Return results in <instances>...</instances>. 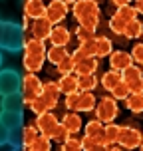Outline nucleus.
I'll list each match as a JSON object with an SVG mask.
<instances>
[{"label": "nucleus", "mask_w": 143, "mask_h": 151, "mask_svg": "<svg viewBox=\"0 0 143 151\" xmlns=\"http://www.w3.org/2000/svg\"><path fill=\"white\" fill-rule=\"evenodd\" d=\"M86 135L93 137L98 143H103V123L99 119H91L86 123Z\"/></svg>", "instance_id": "393cba45"}, {"label": "nucleus", "mask_w": 143, "mask_h": 151, "mask_svg": "<svg viewBox=\"0 0 143 151\" xmlns=\"http://www.w3.org/2000/svg\"><path fill=\"white\" fill-rule=\"evenodd\" d=\"M58 86H60V91L64 93V96L80 91V88H78V76H74V74L62 76V78H60V82H58Z\"/></svg>", "instance_id": "412c9836"}, {"label": "nucleus", "mask_w": 143, "mask_h": 151, "mask_svg": "<svg viewBox=\"0 0 143 151\" xmlns=\"http://www.w3.org/2000/svg\"><path fill=\"white\" fill-rule=\"evenodd\" d=\"M44 62H46V56H28V54H24L22 64L28 74H36L44 68Z\"/></svg>", "instance_id": "4be33fe9"}, {"label": "nucleus", "mask_w": 143, "mask_h": 151, "mask_svg": "<svg viewBox=\"0 0 143 151\" xmlns=\"http://www.w3.org/2000/svg\"><path fill=\"white\" fill-rule=\"evenodd\" d=\"M2 62H4V58H2V52H0V66H2Z\"/></svg>", "instance_id": "603ef678"}, {"label": "nucleus", "mask_w": 143, "mask_h": 151, "mask_svg": "<svg viewBox=\"0 0 143 151\" xmlns=\"http://www.w3.org/2000/svg\"><path fill=\"white\" fill-rule=\"evenodd\" d=\"M75 36L80 42H86V40H91V38H96V30H90V28H83L80 26L78 30H75Z\"/></svg>", "instance_id": "a19ab883"}, {"label": "nucleus", "mask_w": 143, "mask_h": 151, "mask_svg": "<svg viewBox=\"0 0 143 151\" xmlns=\"http://www.w3.org/2000/svg\"><path fill=\"white\" fill-rule=\"evenodd\" d=\"M62 151H83L82 149V139L70 135L64 143H62Z\"/></svg>", "instance_id": "e433bc0d"}, {"label": "nucleus", "mask_w": 143, "mask_h": 151, "mask_svg": "<svg viewBox=\"0 0 143 151\" xmlns=\"http://www.w3.org/2000/svg\"><path fill=\"white\" fill-rule=\"evenodd\" d=\"M56 70H58V74L60 76H68V74H74V70H75V62L74 58H72V54H70L68 58H64V60L56 66Z\"/></svg>", "instance_id": "2f4dec72"}, {"label": "nucleus", "mask_w": 143, "mask_h": 151, "mask_svg": "<svg viewBox=\"0 0 143 151\" xmlns=\"http://www.w3.org/2000/svg\"><path fill=\"white\" fill-rule=\"evenodd\" d=\"M64 2H66V4H75L78 0H64Z\"/></svg>", "instance_id": "3c124183"}, {"label": "nucleus", "mask_w": 143, "mask_h": 151, "mask_svg": "<svg viewBox=\"0 0 143 151\" xmlns=\"http://www.w3.org/2000/svg\"><path fill=\"white\" fill-rule=\"evenodd\" d=\"M78 50H80L83 56H96V38L86 40V42H80Z\"/></svg>", "instance_id": "4c0bfd02"}, {"label": "nucleus", "mask_w": 143, "mask_h": 151, "mask_svg": "<svg viewBox=\"0 0 143 151\" xmlns=\"http://www.w3.org/2000/svg\"><path fill=\"white\" fill-rule=\"evenodd\" d=\"M113 4H115V6L119 8V6H125V4H129V0H111Z\"/></svg>", "instance_id": "de8ad7c7"}, {"label": "nucleus", "mask_w": 143, "mask_h": 151, "mask_svg": "<svg viewBox=\"0 0 143 151\" xmlns=\"http://www.w3.org/2000/svg\"><path fill=\"white\" fill-rule=\"evenodd\" d=\"M26 44L24 40V26L12 20H0V50L10 54L20 52Z\"/></svg>", "instance_id": "f257e3e1"}, {"label": "nucleus", "mask_w": 143, "mask_h": 151, "mask_svg": "<svg viewBox=\"0 0 143 151\" xmlns=\"http://www.w3.org/2000/svg\"><path fill=\"white\" fill-rule=\"evenodd\" d=\"M74 18L80 26L96 30L99 26V6L96 0H78L74 4Z\"/></svg>", "instance_id": "f03ea898"}, {"label": "nucleus", "mask_w": 143, "mask_h": 151, "mask_svg": "<svg viewBox=\"0 0 143 151\" xmlns=\"http://www.w3.org/2000/svg\"><path fill=\"white\" fill-rule=\"evenodd\" d=\"M6 143H10V129L0 121V147L6 145Z\"/></svg>", "instance_id": "c03bdc74"}, {"label": "nucleus", "mask_w": 143, "mask_h": 151, "mask_svg": "<svg viewBox=\"0 0 143 151\" xmlns=\"http://www.w3.org/2000/svg\"><path fill=\"white\" fill-rule=\"evenodd\" d=\"M78 88H80V91H93L98 88V78H96V74L78 76Z\"/></svg>", "instance_id": "c85d7f7f"}, {"label": "nucleus", "mask_w": 143, "mask_h": 151, "mask_svg": "<svg viewBox=\"0 0 143 151\" xmlns=\"http://www.w3.org/2000/svg\"><path fill=\"white\" fill-rule=\"evenodd\" d=\"M96 106H98V104H96V96H93L91 91H82V93H80V101H78L75 111H80V113L93 111Z\"/></svg>", "instance_id": "6ab92c4d"}, {"label": "nucleus", "mask_w": 143, "mask_h": 151, "mask_svg": "<svg viewBox=\"0 0 143 151\" xmlns=\"http://www.w3.org/2000/svg\"><path fill=\"white\" fill-rule=\"evenodd\" d=\"M42 88H44V83L40 82V78H38L36 74L24 76L22 78V90H20L24 101L28 104V101H32V99H36L38 96L42 93Z\"/></svg>", "instance_id": "423d86ee"}, {"label": "nucleus", "mask_w": 143, "mask_h": 151, "mask_svg": "<svg viewBox=\"0 0 143 151\" xmlns=\"http://www.w3.org/2000/svg\"><path fill=\"white\" fill-rule=\"evenodd\" d=\"M117 143L123 149H137L143 143V133L133 125H121L119 129V137H117Z\"/></svg>", "instance_id": "39448f33"}, {"label": "nucleus", "mask_w": 143, "mask_h": 151, "mask_svg": "<svg viewBox=\"0 0 143 151\" xmlns=\"http://www.w3.org/2000/svg\"><path fill=\"white\" fill-rule=\"evenodd\" d=\"M68 14V4L64 0H52L48 6H46V18L52 26H58V24L64 22V18Z\"/></svg>", "instance_id": "6e6552de"}, {"label": "nucleus", "mask_w": 143, "mask_h": 151, "mask_svg": "<svg viewBox=\"0 0 143 151\" xmlns=\"http://www.w3.org/2000/svg\"><path fill=\"white\" fill-rule=\"evenodd\" d=\"M48 40L52 42V46H66V48H68L70 40H72V34H70V30L66 28V26L58 24V26H54V28H52Z\"/></svg>", "instance_id": "dca6fc26"}, {"label": "nucleus", "mask_w": 143, "mask_h": 151, "mask_svg": "<svg viewBox=\"0 0 143 151\" xmlns=\"http://www.w3.org/2000/svg\"><path fill=\"white\" fill-rule=\"evenodd\" d=\"M58 125H60V119H58L52 111H44L36 117V129L46 137H52V133L56 131Z\"/></svg>", "instance_id": "1a4fd4ad"}, {"label": "nucleus", "mask_w": 143, "mask_h": 151, "mask_svg": "<svg viewBox=\"0 0 143 151\" xmlns=\"http://www.w3.org/2000/svg\"><path fill=\"white\" fill-rule=\"evenodd\" d=\"M125 26H127V22H123V20H121V18H117L115 14L109 18V30H111L113 34L123 36V34H125Z\"/></svg>", "instance_id": "72a5a7b5"}, {"label": "nucleus", "mask_w": 143, "mask_h": 151, "mask_svg": "<svg viewBox=\"0 0 143 151\" xmlns=\"http://www.w3.org/2000/svg\"><path fill=\"white\" fill-rule=\"evenodd\" d=\"M117 113H119V106L117 99L113 98H101L96 106V119H99L101 123H113Z\"/></svg>", "instance_id": "20e7f679"}, {"label": "nucleus", "mask_w": 143, "mask_h": 151, "mask_svg": "<svg viewBox=\"0 0 143 151\" xmlns=\"http://www.w3.org/2000/svg\"><path fill=\"white\" fill-rule=\"evenodd\" d=\"M123 36L131 38V40H135V38L143 36V22L141 20H131V22H127V26H125V34Z\"/></svg>", "instance_id": "c756f323"}, {"label": "nucleus", "mask_w": 143, "mask_h": 151, "mask_svg": "<svg viewBox=\"0 0 143 151\" xmlns=\"http://www.w3.org/2000/svg\"><path fill=\"white\" fill-rule=\"evenodd\" d=\"M93 145H98V141H96L93 137H90V135H83L82 137V149L83 151H90Z\"/></svg>", "instance_id": "a18cd8bd"}, {"label": "nucleus", "mask_w": 143, "mask_h": 151, "mask_svg": "<svg viewBox=\"0 0 143 151\" xmlns=\"http://www.w3.org/2000/svg\"><path fill=\"white\" fill-rule=\"evenodd\" d=\"M68 137H70L68 129L64 127V125H62V121H60V125L56 127V131L52 133V137H50V139H52V141H58V143H64V141H66Z\"/></svg>", "instance_id": "58836bf2"}, {"label": "nucleus", "mask_w": 143, "mask_h": 151, "mask_svg": "<svg viewBox=\"0 0 143 151\" xmlns=\"http://www.w3.org/2000/svg\"><path fill=\"white\" fill-rule=\"evenodd\" d=\"M52 24L48 22V18H40V20H34L32 22V38L36 40H48L50 38V32H52Z\"/></svg>", "instance_id": "f3484780"}, {"label": "nucleus", "mask_w": 143, "mask_h": 151, "mask_svg": "<svg viewBox=\"0 0 143 151\" xmlns=\"http://www.w3.org/2000/svg\"><path fill=\"white\" fill-rule=\"evenodd\" d=\"M60 86L56 82H46L44 88H42V93H40V98H42V101L46 104V107L48 109H52V107L58 106V99H60Z\"/></svg>", "instance_id": "9d476101"}, {"label": "nucleus", "mask_w": 143, "mask_h": 151, "mask_svg": "<svg viewBox=\"0 0 143 151\" xmlns=\"http://www.w3.org/2000/svg\"><path fill=\"white\" fill-rule=\"evenodd\" d=\"M30 149H34V151H50L52 149V139L40 133V135L34 139V143L30 145Z\"/></svg>", "instance_id": "473e14b6"}, {"label": "nucleus", "mask_w": 143, "mask_h": 151, "mask_svg": "<svg viewBox=\"0 0 143 151\" xmlns=\"http://www.w3.org/2000/svg\"><path fill=\"white\" fill-rule=\"evenodd\" d=\"M121 76L131 93H143V72L137 66H129L127 70L121 72Z\"/></svg>", "instance_id": "0eeeda50"}, {"label": "nucleus", "mask_w": 143, "mask_h": 151, "mask_svg": "<svg viewBox=\"0 0 143 151\" xmlns=\"http://www.w3.org/2000/svg\"><path fill=\"white\" fill-rule=\"evenodd\" d=\"M68 56H70V52H68L66 46H52L50 50H46V60L50 62V64H54V66H58Z\"/></svg>", "instance_id": "5701e85b"}, {"label": "nucleus", "mask_w": 143, "mask_h": 151, "mask_svg": "<svg viewBox=\"0 0 143 151\" xmlns=\"http://www.w3.org/2000/svg\"><path fill=\"white\" fill-rule=\"evenodd\" d=\"M28 107H30L32 111L36 113V115H40V113H44V111H50L48 107H46V104L42 101V98L38 96L36 99H32V101H28Z\"/></svg>", "instance_id": "ea45409f"}, {"label": "nucleus", "mask_w": 143, "mask_h": 151, "mask_svg": "<svg viewBox=\"0 0 143 151\" xmlns=\"http://www.w3.org/2000/svg\"><path fill=\"white\" fill-rule=\"evenodd\" d=\"M125 106L131 113H143V93H129Z\"/></svg>", "instance_id": "cd10ccee"}, {"label": "nucleus", "mask_w": 143, "mask_h": 151, "mask_svg": "<svg viewBox=\"0 0 143 151\" xmlns=\"http://www.w3.org/2000/svg\"><path fill=\"white\" fill-rule=\"evenodd\" d=\"M135 8H137V14H143V0H137Z\"/></svg>", "instance_id": "09e8293b"}, {"label": "nucleus", "mask_w": 143, "mask_h": 151, "mask_svg": "<svg viewBox=\"0 0 143 151\" xmlns=\"http://www.w3.org/2000/svg\"><path fill=\"white\" fill-rule=\"evenodd\" d=\"M22 90V76L14 68L0 70V96H10Z\"/></svg>", "instance_id": "7ed1b4c3"}, {"label": "nucleus", "mask_w": 143, "mask_h": 151, "mask_svg": "<svg viewBox=\"0 0 143 151\" xmlns=\"http://www.w3.org/2000/svg\"><path fill=\"white\" fill-rule=\"evenodd\" d=\"M119 129H121V125H117V123H106L103 125V145L106 147H111V145L117 143Z\"/></svg>", "instance_id": "b1692460"}, {"label": "nucleus", "mask_w": 143, "mask_h": 151, "mask_svg": "<svg viewBox=\"0 0 143 151\" xmlns=\"http://www.w3.org/2000/svg\"><path fill=\"white\" fill-rule=\"evenodd\" d=\"M90 151H107V147H106L103 143H98V145H93Z\"/></svg>", "instance_id": "49530a36"}, {"label": "nucleus", "mask_w": 143, "mask_h": 151, "mask_svg": "<svg viewBox=\"0 0 143 151\" xmlns=\"http://www.w3.org/2000/svg\"><path fill=\"white\" fill-rule=\"evenodd\" d=\"M107 151H123V149H121V147H113V145H111V147H107Z\"/></svg>", "instance_id": "8fccbe9b"}, {"label": "nucleus", "mask_w": 143, "mask_h": 151, "mask_svg": "<svg viewBox=\"0 0 143 151\" xmlns=\"http://www.w3.org/2000/svg\"><path fill=\"white\" fill-rule=\"evenodd\" d=\"M26 101H24L22 93L16 91V93H10V96H4L2 98V104H0V109L4 111H22Z\"/></svg>", "instance_id": "2eb2a0df"}, {"label": "nucleus", "mask_w": 143, "mask_h": 151, "mask_svg": "<svg viewBox=\"0 0 143 151\" xmlns=\"http://www.w3.org/2000/svg\"><path fill=\"white\" fill-rule=\"evenodd\" d=\"M62 125L68 129L70 135H75V133H80V129L83 127V121H82V117H80V113L70 111L62 117Z\"/></svg>", "instance_id": "a211bd4d"}, {"label": "nucleus", "mask_w": 143, "mask_h": 151, "mask_svg": "<svg viewBox=\"0 0 143 151\" xmlns=\"http://www.w3.org/2000/svg\"><path fill=\"white\" fill-rule=\"evenodd\" d=\"M139 151H143V143H141V145H139Z\"/></svg>", "instance_id": "864d4df0"}, {"label": "nucleus", "mask_w": 143, "mask_h": 151, "mask_svg": "<svg viewBox=\"0 0 143 151\" xmlns=\"http://www.w3.org/2000/svg\"><path fill=\"white\" fill-rule=\"evenodd\" d=\"M14 151H18V149H14Z\"/></svg>", "instance_id": "5fc2aeb1"}, {"label": "nucleus", "mask_w": 143, "mask_h": 151, "mask_svg": "<svg viewBox=\"0 0 143 151\" xmlns=\"http://www.w3.org/2000/svg\"><path fill=\"white\" fill-rule=\"evenodd\" d=\"M113 52V42L107 36H98L96 38V56L98 58H109Z\"/></svg>", "instance_id": "aec40b11"}, {"label": "nucleus", "mask_w": 143, "mask_h": 151, "mask_svg": "<svg viewBox=\"0 0 143 151\" xmlns=\"http://www.w3.org/2000/svg\"><path fill=\"white\" fill-rule=\"evenodd\" d=\"M129 93H131V91H129L127 83L121 80V82H119V83H117V86H115V88L111 90V98H113V99H127Z\"/></svg>", "instance_id": "c9c22d12"}, {"label": "nucleus", "mask_w": 143, "mask_h": 151, "mask_svg": "<svg viewBox=\"0 0 143 151\" xmlns=\"http://www.w3.org/2000/svg\"><path fill=\"white\" fill-rule=\"evenodd\" d=\"M123 80V76H121V72H115V70H109V72H106V74L101 76V86L106 88L107 91H111L117 83Z\"/></svg>", "instance_id": "bb28decb"}, {"label": "nucleus", "mask_w": 143, "mask_h": 151, "mask_svg": "<svg viewBox=\"0 0 143 151\" xmlns=\"http://www.w3.org/2000/svg\"><path fill=\"white\" fill-rule=\"evenodd\" d=\"M0 121L6 125L10 131H16V129H22L24 125V115L22 111H4L0 109Z\"/></svg>", "instance_id": "f8f14e48"}, {"label": "nucleus", "mask_w": 143, "mask_h": 151, "mask_svg": "<svg viewBox=\"0 0 143 151\" xmlns=\"http://www.w3.org/2000/svg\"><path fill=\"white\" fill-rule=\"evenodd\" d=\"M115 16L121 18L123 22H131V20H135V18H137V8L135 6H129V4L119 6L117 10H115Z\"/></svg>", "instance_id": "7c9ffc66"}, {"label": "nucleus", "mask_w": 143, "mask_h": 151, "mask_svg": "<svg viewBox=\"0 0 143 151\" xmlns=\"http://www.w3.org/2000/svg\"><path fill=\"white\" fill-rule=\"evenodd\" d=\"M38 137V129L32 127V125H28V127H22V145H26V147H30L32 143H34V139Z\"/></svg>", "instance_id": "f704fd0d"}, {"label": "nucleus", "mask_w": 143, "mask_h": 151, "mask_svg": "<svg viewBox=\"0 0 143 151\" xmlns=\"http://www.w3.org/2000/svg\"><path fill=\"white\" fill-rule=\"evenodd\" d=\"M131 58H133V62H137V64H143V42H139V44L133 46Z\"/></svg>", "instance_id": "79ce46f5"}, {"label": "nucleus", "mask_w": 143, "mask_h": 151, "mask_svg": "<svg viewBox=\"0 0 143 151\" xmlns=\"http://www.w3.org/2000/svg\"><path fill=\"white\" fill-rule=\"evenodd\" d=\"M24 52L28 54V56H46V44L42 40L30 38V40L24 44Z\"/></svg>", "instance_id": "a878e982"}, {"label": "nucleus", "mask_w": 143, "mask_h": 151, "mask_svg": "<svg viewBox=\"0 0 143 151\" xmlns=\"http://www.w3.org/2000/svg\"><path fill=\"white\" fill-rule=\"evenodd\" d=\"M135 2H137V0H135Z\"/></svg>", "instance_id": "6e6d98bb"}, {"label": "nucleus", "mask_w": 143, "mask_h": 151, "mask_svg": "<svg viewBox=\"0 0 143 151\" xmlns=\"http://www.w3.org/2000/svg\"><path fill=\"white\" fill-rule=\"evenodd\" d=\"M98 68H99L98 56H86L83 60H80L78 64H75L74 74L75 76H90V74H96Z\"/></svg>", "instance_id": "4468645a"}, {"label": "nucleus", "mask_w": 143, "mask_h": 151, "mask_svg": "<svg viewBox=\"0 0 143 151\" xmlns=\"http://www.w3.org/2000/svg\"><path fill=\"white\" fill-rule=\"evenodd\" d=\"M78 101H80V91L66 96V107H68V109H75V107H78Z\"/></svg>", "instance_id": "37998d69"}, {"label": "nucleus", "mask_w": 143, "mask_h": 151, "mask_svg": "<svg viewBox=\"0 0 143 151\" xmlns=\"http://www.w3.org/2000/svg\"><path fill=\"white\" fill-rule=\"evenodd\" d=\"M24 14H26V18H32V20L46 18L44 0H26V2H24Z\"/></svg>", "instance_id": "ddd939ff"}, {"label": "nucleus", "mask_w": 143, "mask_h": 151, "mask_svg": "<svg viewBox=\"0 0 143 151\" xmlns=\"http://www.w3.org/2000/svg\"><path fill=\"white\" fill-rule=\"evenodd\" d=\"M129 66H133L131 54H127L125 50H113L111 56H109V68L115 70V72H123Z\"/></svg>", "instance_id": "9b49d317"}]
</instances>
